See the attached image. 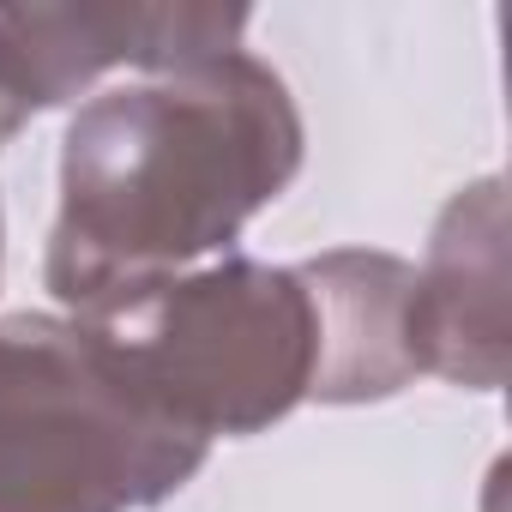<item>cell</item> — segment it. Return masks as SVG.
<instances>
[{
	"mask_svg": "<svg viewBox=\"0 0 512 512\" xmlns=\"http://www.w3.org/2000/svg\"><path fill=\"white\" fill-rule=\"evenodd\" d=\"M290 85L247 49L79 103L61 139L49 290L73 314L223 253L302 169Z\"/></svg>",
	"mask_w": 512,
	"mask_h": 512,
	"instance_id": "cell-1",
	"label": "cell"
},
{
	"mask_svg": "<svg viewBox=\"0 0 512 512\" xmlns=\"http://www.w3.org/2000/svg\"><path fill=\"white\" fill-rule=\"evenodd\" d=\"M73 320L97 332L145 404L199 440L260 434L314 386V302L296 266L229 253Z\"/></svg>",
	"mask_w": 512,
	"mask_h": 512,
	"instance_id": "cell-2",
	"label": "cell"
},
{
	"mask_svg": "<svg viewBox=\"0 0 512 512\" xmlns=\"http://www.w3.org/2000/svg\"><path fill=\"white\" fill-rule=\"evenodd\" d=\"M211 440L145 404L91 326L0 320V512H145L181 494Z\"/></svg>",
	"mask_w": 512,
	"mask_h": 512,
	"instance_id": "cell-3",
	"label": "cell"
},
{
	"mask_svg": "<svg viewBox=\"0 0 512 512\" xmlns=\"http://www.w3.org/2000/svg\"><path fill=\"white\" fill-rule=\"evenodd\" d=\"M247 7H0V37H7L31 103L61 109L85 85H97L109 67L139 73H175L205 55L241 49Z\"/></svg>",
	"mask_w": 512,
	"mask_h": 512,
	"instance_id": "cell-4",
	"label": "cell"
},
{
	"mask_svg": "<svg viewBox=\"0 0 512 512\" xmlns=\"http://www.w3.org/2000/svg\"><path fill=\"white\" fill-rule=\"evenodd\" d=\"M422 374L470 392L506 386V187L470 181L446 199L416 272Z\"/></svg>",
	"mask_w": 512,
	"mask_h": 512,
	"instance_id": "cell-5",
	"label": "cell"
},
{
	"mask_svg": "<svg viewBox=\"0 0 512 512\" xmlns=\"http://www.w3.org/2000/svg\"><path fill=\"white\" fill-rule=\"evenodd\" d=\"M314 302V404H374L422 374L416 266L380 247H332L296 266Z\"/></svg>",
	"mask_w": 512,
	"mask_h": 512,
	"instance_id": "cell-6",
	"label": "cell"
},
{
	"mask_svg": "<svg viewBox=\"0 0 512 512\" xmlns=\"http://www.w3.org/2000/svg\"><path fill=\"white\" fill-rule=\"evenodd\" d=\"M31 115H37L31 85H25V73H19V61H13V49H7V37H0V151L19 139V127H25Z\"/></svg>",
	"mask_w": 512,
	"mask_h": 512,
	"instance_id": "cell-7",
	"label": "cell"
}]
</instances>
